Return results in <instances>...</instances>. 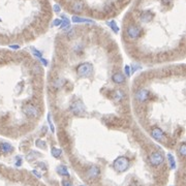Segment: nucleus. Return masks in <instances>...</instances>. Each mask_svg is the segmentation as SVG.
Instances as JSON below:
<instances>
[{"instance_id": "a878e982", "label": "nucleus", "mask_w": 186, "mask_h": 186, "mask_svg": "<svg viewBox=\"0 0 186 186\" xmlns=\"http://www.w3.org/2000/svg\"><path fill=\"white\" fill-rule=\"evenodd\" d=\"M16 159H17L16 165H17V166H20L21 164H22V158H21L20 156H17V157H16Z\"/></svg>"}, {"instance_id": "aec40b11", "label": "nucleus", "mask_w": 186, "mask_h": 186, "mask_svg": "<svg viewBox=\"0 0 186 186\" xmlns=\"http://www.w3.org/2000/svg\"><path fill=\"white\" fill-rule=\"evenodd\" d=\"M108 25H109L110 27L112 28V30H113L115 33H118L119 28H118V26H117V24H116L115 21H110V22H108Z\"/></svg>"}, {"instance_id": "c9c22d12", "label": "nucleus", "mask_w": 186, "mask_h": 186, "mask_svg": "<svg viewBox=\"0 0 186 186\" xmlns=\"http://www.w3.org/2000/svg\"><path fill=\"white\" fill-rule=\"evenodd\" d=\"M0 21H1V20H0Z\"/></svg>"}, {"instance_id": "423d86ee", "label": "nucleus", "mask_w": 186, "mask_h": 186, "mask_svg": "<svg viewBox=\"0 0 186 186\" xmlns=\"http://www.w3.org/2000/svg\"><path fill=\"white\" fill-rule=\"evenodd\" d=\"M23 113L25 114L27 117H30V118H36L38 115V110L36 107H34L33 105H26L25 107L23 108Z\"/></svg>"}, {"instance_id": "f704fd0d", "label": "nucleus", "mask_w": 186, "mask_h": 186, "mask_svg": "<svg viewBox=\"0 0 186 186\" xmlns=\"http://www.w3.org/2000/svg\"><path fill=\"white\" fill-rule=\"evenodd\" d=\"M80 186H85V185H80Z\"/></svg>"}, {"instance_id": "2f4dec72", "label": "nucleus", "mask_w": 186, "mask_h": 186, "mask_svg": "<svg viewBox=\"0 0 186 186\" xmlns=\"http://www.w3.org/2000/svg\"><path fill=\"white\" fill-rule=\"evenodd\" d=\"M172 1H173V0H161V2H163V4H165V5H168V4H170Z\"/></svg>"}, {"instance_id": "f257e3e1", "label": "nucleus", "mask_w": 186, "mask_h": 186, "mask_svg": "<svg viewBox=\"0 0 186 186\" xmlns=\"http://www.w3.org/2000/svg\"><path fill=\"white\" fill-rule=\"evenodd\" d=\"M113 168L116 172L118 173H123L125 171L128 170L129 168V160L127 157L125 156H120L116 158L113 163Z\"/></svg>"}, {"instance_id": "c85d7f7f", "label": "nucleus", "mask_w": 186, "mask_h": 186, "mask_svg": "<svg viewBox=\"0 0 186 186\" xmlns=\"http://www.w3.org/2000/svg\"><path fill=\"white\" fill-rule=\"evenodd\" d=\"M53 8H54V12H60V6L58 5V4H55Z\"/></svg>"}, {"instance_id": "7ed1b4c3", "label": "nucleus", "mask_w": 186, "mask_h": 186, "mask_svg": "<svg viewBox=\"0 0 186 186\" xmlns=\"http://www.w3.org/2000/svg\"><path fill=\"white\" fill-rule=\"evenodd\" d=\"M70 111L73 113V115L75 116H82L85 114L86 112V108L84 105V103L80 100L75 101L73 103H71L70 105Z\"/></svg>"}, {"instance_id": "39448f33", "label": "nucleus", "mask_w": 186, "mask_h": 186, "mask_svg": "<svg viewBox=\"0 0 186 186\" xmlns=\"http://www.w3.org/2000/svg\"><path fill=\"white\" fill-rule=\"evenodd\" d=\"M127 35L130 40H137L141 36L142 34V29L139 27V26H135V25H130L127 27Z\"/></svg>"}, {"instance_id": "7c9ffc66", "label": "nucleus", "mask_w": 186, "mask_h": 186, "mask_svg": "<svg viewBox=\"0 0 186 186\" xmlns=\"http://www.w3.org/2000/svg\"><path fill=\"white\" fill-rule=\"evenodd\" d=\"M73 34H75V30H71L67 33V36L68 37H73Z\"/></svg>"}, {"instance_id": "9b49d317", "label": "nucleus", "mask_w": 186, "mask_h": 186, "mask_svg": "<svg viewBox=\"0 0 186 186\" xmlns=\"http://www.w3.org/2000/svg\"><path fill=\"white\" fill-rule=\"evenodd\" d=\"M14 150V147L12 146L8 143H1L0 144V151L4 154H7V153H10L12 151Z\"/></svg>"}, {"instance_id": "f3484780", "label": "nucleus", "mask_w": 186, "mask_h": 186, "mask_svg": "<svg viewBox=\"0 0 186 186\" xmlns=\"http://www.w3.org/2000/svg\"><path fill=\"white\" fill-rule=\"evenodd\" d=\"M51 153H52V155L55 157V158H59V157L61 156V154H62V151L60 150V149L53 147V148H52V150H51Z\"/></svg>"}, {"instance_id": "393cba45", "label": "nucleus", "mask_w": 186, "mask_h": 186, "mask_svg": "<svg viewBox=\"0 0 186 186\" xmlns=\"http://www.w3.org/2000/svg\"><path fill=\"white\" fill-rule=\"evenodd\" d=\"M124 70H125V75H126L127 77H129V75H130V73H131L130 72V66L126 65V66H125Z\"/></svg>"}, {"instance_id": "412c9836", "label": "nucleus", "mask_w": 186, "mask_h": 186, "mask_svg": "<svg viewBox=\"0 0 186 186\" xmlns=\"http://www.w3.org/2000/svg\"><path fill=\"white\" fill-rule=\"evenodd\" d=\"M179 153L182 157H184L186 155V144L185 143H182L180 146V149H179Z\"/></svg>"}, {"instance_id": "20e7f679", "label": "nucleus", "mask_w": 186, "mask_h": 186, "mask_svg": "<svg viewBox=\"0 0 186 186\" xmlns=\"http://www.w3.org/2000/svg\"><path fill=\"white\" fill-rule=\"evenodd\" d=\"M164 157L160 152H153L149 155V161H150L151 165L153 166H158L163 163Z\"/></svg>"}, {"instance_id": "0eeeda50", "label": "nucleus", "mask_w": 186, "mask_h": 186, "mask_svg": "<svg viewBox=\"0 0 186 186\" xmlns=\"http://www.w3.org/2000/svg\"><path fill=\"white\" fill-rule=\"evenodd\" d=\"M151 135L153 137V139L158 141V142H163V141L165 140V135H164L163 131L161 130L160 128H158V127H154V128H153L152 133H151Z\"/></svg>"}, {"instance_id": "5701e85b", "label": "nucleus", "mask_w": 186, "mask_h": 186, "mask_svg": "<svg viewBox=\"0 0 186 186\" xmlns=\"http://www.w3.org/2000/svg\"><path fill=\"white\" fill-rule=\"evenodd\" d=\"M35 145H36V147H38V148H42V149H45L47 147L46 143H45L44 141H42V140H37V141H36Z\"/></svg>"}, {"instance_id": "6e6552de", "label": "nucleus", "mask_w": 186, "mask_h": 186, "mask_svg": "<svg viewBox=\"0 0 186 186\" xmlns=\"http://www.w3.org/2000/svg\"><path fill=\"white\" fill-rule=\"evenodd\" d=\"M149 95H150V93H149L148 90L140 89L139 91L135 93V98H137L140 103H145V101L149 98Z\"/></svg>"}, {"instance_id": "ddd939ff", "label": "nucleus", "mask_w": 186, "mask_h": 186, "mask_svg": "<svg viewBox=\"0 0 186 186\" xmlns=\"http://www.w3.org/2000/svg\"><path fill=\"white\" fill-rule=\"evenodd\" d=\"M112 80H113V82L114 83H116V84H122V83H124V81H125V77L122 75V73L116 72V73H114L113 75Z\"/></svg>"}, {"instance_id": "bb28decb", "label": "nucleus", "mask_w": 186, "mask_h": 186, "mask_svg": "<svg viewBox=\"0 0 186 186\" xmlns=\"http://www.w3.org/2000/svg\"><path fill=\"white\" fill-rule=\"evenodd\" d=\"M62 186H73L71 183L70 182V181H67V180H63L62 181Z\"/></svg>"}, {"instance_id": "b1692460", "label": "nucleus", "mask_w": 186, "mask_h": 186, "mask_svg": "<svg viewBox=\"0 0 186 186\" xmlns=\"http://www.w3.org/2000/svg\"><path fill=\"white\" fill-rule=\"evenodd\" d=\"M48 122H49V125H50V128H51L52 133H54V131H55V129H54V125H53V123H52V118H51V114H48Z\"/></svg>"}, {"instance_id": "9d476101", "label": "nucleus", "mask_w": 186, "mask_h": 186, "mask_svg": "<svg viewBox=\"0 0 186 186\" xmlns=\"http://www.w3.org/2000/svg\"><path fill=\"white\" fill-rule=\"evenodd\" d=\"M153 17H154V14L151 12H144L142 15H141V21L144 23H149L151 20L153 19Z\"/></svg>"}, {"instance_id": "4468645a", "label": "nucleus", "mask_w": 186, "mask_h": 186, "mask_svg": "<svg viewBox=\"0 0 186 186\" xmlns=\"http://www.w3.org/2000/svg\"><path fill=\"white\" fill-rule=\"evenodd\" d=\"M57 173L60 175V176H65V177H70V173H68V170L66 166L64 165H59L57 168Z\"/></svg>"}, {"instance_id": "dca6fc26", "label": "nucleus", "mask_w": 186, "mask_h": 186, "mask_svg": "<svg viewBox=\"0 0 186 186\" xmlns=\"http://www.w3.org/2000/svg\"><path fill=\"white\" fill-rule=\"evenodd\" d=\"M72 22L75 23H93V21L91 20H88V19H84V18H80V17H77V16H73L72 17Z\"/></svg>"}, {"instance_id": "f03ea898", "label": "nucleus", "mask_w": 186, "mask_h": 186, "mask_svg": "<svg viewBox=\"0 0 186 186\" xmlns=\"http://www.w3.org/2000/svg\"><path fill=\"white\" fill-rule=\"evenodd\" d=\"M93 72V65L89 62H84L77 67V73L81 78L90 77Z\"/></svg>"}, {"instance_id": "1a4fd4ad", "label": "nucleus", "mask_w": 186, "mask_h": 186, "mask_svg": "<svg viewBox=\"0 0 186 186\" xmlns=\"http://www.w3.org/2000/svg\"><path fill=\"white\" fill-rule=\"evenodd\" d=\"M99 175H100V170H99V168L98 166H96V165L90 166L89 170L87 171V176L91 179L98 178Z\"/></svg>"}, {"instance_id": "c756f323", "label": "nucleus", "mask_w": 186, "mask_h": 186, "mask_svg": "<svg viewBox=\"0 0 186 186\" xmlns=\"http://www.w3.org/2000/svg\"><path fill=\"white\" fill-rule=\"evenodd\" d=\"M32 173H33V175H35L37 178H42V175H40V172H37L36 170H33V171H32Z\"/></svg>"}, {"instance_id": "cd10ccee", "label": "nucleus", "mask_w": 186, "mask_h": 186, "mask_svg": "<svg viewBox=\"0 0 186 186\" xmlns=\"http://www.w3.org/2000/svg\"><path fill=\"white\" fill-rule=\"evenodd\" d=\"M60 24H61V20H59V19H56V20L53 22V26H59Z\"/></svg>"}, {"instance_id": "6ab92c4d", "label": "nucleus", "mask_w": 186, "mask_h": 186, "mask_svg": "<svg viewBox=\"0 0 186 186\" xmlns=\"http://www.w3.org/2000/svg\"><path fill=\"white\" fill-rule=\"evenodd\" d=\"M168 163H170V166L171 168H176V161H175V158L174 156H173V154H171V153H168Z\"/></svg>"}, {"instance_id": "a211bd4d", "label": "nucleus", "mask_w": 186, "mask_h": 186, "mask_svg": "<svg viewBox=\"0 0 186 186\" xmlns=\"http://www.w3.org/2000/svg\"><path fill=\"white\" fill-rule=\"evenodd\" d=\"M60 27H61L62 29H66V28L70 27V20L66 18V17H63V20L61 21Z\"/></svg>"}, {"instance_id": "2eb2a0df", "label": "nucleus", "mask_w": 186, "mask_h": 186, "mask_svg": "<svg viewBox=\"0 0 186 186\" xmlns=\"http://www.w3.org/2000/svg\"><path fill=\"white\" fill-rule=\"evenodd\" d=\"M123 97H124V93L121 91V90H116V91L114 92L113 98L115 99V101H117V103H119V101L122 100Z\"/></svg>"}, {"instance_id": "f8f14e48", "label": "nucleus", "mask_w": 186, "mask_h": 186, "mask_svg": "<svg viewBox=\"0 0 186 186\" xmlns=\"http://www.w3.org/2000/svg\"><path fill=\"white\" fill-rule=\"evenodd\" d=\"M83 8H84V4L80 0H75L72 3V5H71V10L75 12H81L83 10Z\"/></svg>"}, {"instance_id": "4be33fe9", "label": "nucleus", "mask_w": 186, "mask_h": 186, "mask_svg": "<svg viewBox=\"0 0 186 186\" xmlns=\"http://www.w3.org/2000/svg\"><path fill=\"white\" fill-rule=\"evenodd\" d=\"M31 51H32V53H33V55L35 56V57H37V58H42V52H40L38 50H36L35 48H33V47H31Z\"/></svg>"}, {"instance_id": "72a5a7b5", "label": "nucleus", "mask_w": 186, "mask_h": 186, "mask_svg": "<svg viewBox=\"0 0 186 186\" xmlns=\"http://www.w3.org/2000/svg\"><path fill=\"white\" fill-rule=\"evenodd\" d=\"M10 49H15V50H18V49H19V48H20V47H19V46H10Z\"/></svg>"}, {"instance_id": "473e14b6", "label": "nucleus", "mask_w": 186, "mask_h": 186, "mask_svg": "<svg viewBox=\"0 0 186 186\" xmlns=\"http://www.w3.org/2000/svg\"><path fill=\"white\" fill-rule=\"evenodd\" d=\"M40 61H42V63L44 64L45 66H47L48 65V61L46 59H44V58H40Z\"/></svg>"}]
</instances>
